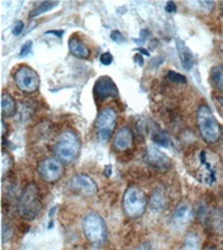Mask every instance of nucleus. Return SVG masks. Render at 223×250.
Segmentation results:
<instances>
[{
  "instance_id": "1",
  "label": "nucleus",
  "mask_w": 223,
  "mask_h": 250,
  "mask_svg": "<svg viewBox=\"0 0 223 250\" xmlns=\"http://www.w3.org/2000/svg\"><path fill=\"white\" fill-rule=\"evenodd\" d=\"M187 168L200 183L206 187H213L218 183L222 163L214 151L209 148H199L191 152L187 158Z\"/></svg>"
},
{
  "instance_id": "2",
  "label": "nucleus",
  "mask_w": 223,
  "mask_h": 250,
  "mask_svg": "<svg viewBox=\"0 0 223 250\" xmlns=\"http://www.w3.org/2000/svg\"><path fill=\"white\" fill-rule=\"evenodd\" d=\"M19 214L26 220H34L41 212L42 202L39 198V189L35 184H29L22 190L17 203Z\"/></svg>"
},
{
  "instance_id": "3",
  "label": "nucleus",
  "mask_w": 223,
  "mask_h": 250,
  "mask_svg": "<svg viewBox=\"0 0 223 250\" xmlns=\"http://www.w3.org/2000/svg\"><path fill=\"white\" fill-rule=\"evenodd\" d=\"M197 125L201 137L206 144H215L221 137V128L211 109L206 104H201L197 109Z\"/></svg>"
},
{
  "instance_id": "4",
  "label": "nucleus",
  "mask_w": 223,
  "mask_h": 250,
  "mask_svg": "<svg viewBox=\"0 0 223 250\" xmlns=\"http://www.w3.org/2000/svg\"><path fill=\"white\" fill-rule=\"evenodd\" d=\"M81 142L76 133L64 132L55 145V155L63 163H72L80 154Z\"/></svg>"
},
{
  "instance_id": "5",
  "label": "nucleus",
  "mask_w": 223,
  "mask_h": 250,
  "mask_svg": "<svg viewBox=\"0 0 223 250\" xmlns=\"http://www.w3.org/2000/svg\"><path fill=\"white\" fill-rule=\"evenodd\" d=\"M148 206L146 195L138 187H129L123 197V208L125 215L131 219H137L142 216Z\"/></svg>"
},
{
  "instance_id": "6",
  "label": "nucleus",
  "mask_w": 223,
  "mask_h": 250,
  "mask_svg": "<svg viewBox=\"0 0 223 250\" xmlns=\"http://www.w3.org/2000/svg\"><path fill=\"white\" fill-rule=\"evenodd\" d=\"M82 230L86 238L94 245H99L106 238V226L103 219L95 212H90L82 220Z\"/></svg>"
},
{
  "instance_id": "7",
  "label": "nucleus",
  "mask_w": 223,
  "mask_h": 250,
  "mask_svg": "<svg viewBox=\"0 0 223 250\" xmlns=\"http://www.w3.org/2000/svg\"><path fill=\"white\" fill-rule=\"evenodd\" d=\"M15 83L23 93H34L39 87V76L30 66H20L15 72Z\"/></svg>"
},
{
  "instance_id": "8",
  "label": "nucleus",
  "mask_w": 223,
  "mask_h": 250,
  "mask_svg": "<svg viewBox=\"0 0 223 250\" xmlns=\"http://www.w3.org/2000/svg\"><path fill=\"white\" fill-rule=\"evenodd\" d=\"M116 125V112L112 108H105L97 117L95 129L98 138L102 142H107L111 138Z\"/></svg>"
},
{
  "instance_id": "9",
  "label": "nucleus",
  "mask_w": 223,
  "mask_h": 250,
  "mask_svg": "<svg viewBox=\"0 0 223 250\" xmlns=\"http://www.w3.org/2000/svg\"><path fill=\"white\" fill-rule=\"evenodd\" d=\"M38 173L47 183H55L64 173V167H63L62 162L59 159L47 158V159L43 160L42 163H39Z\"/></svg>"
},
{
  "instance_id": "10",
  "label": "nucleus",
  "mask_w": 223,
  "mask_h": 250,
  "mask_svg": "<svg viewBox=\"0 0 223 250\" xmlns=\"http://www.w3.org/2000/svg\"><path fill=\"white\" fill-rule=\"evenodd\" d=\"M93 93L97 99L105 101L107 98H116L119 91H117L115 82L107 76H103V77H99L97 80L95 85H94Z\"/></svg>"
},
{
  "instance_id": "11",
  "label": "nucleus",
  "mask_w": 223,
  "mask_h": 250,
  "mask_svg": "<svg viewBox=\"0 0 223 250\" xmlns=\"http://www.w3.org/2000/svg\"><path fill=\"white\" fill-rule=\"evenodd\" d=\"M69 188L82 195L91 197L97 193V184L88 175H77L69 181Z\"/></svg>"
},
{
  "instance_id": "12",
  "label": "nucleus",
  "mask_w": 223,
  "mask_h": 250,
  "mask_svg": "<svg viewBox=\"0 0 223 250\" xmlns=\"http://www.w3.org/2000/svg\"><path fill=\"white\" fill-rule=\"evenodd\" d=\"M145 162L153 168H156V169H167L170 166H171V162L168 159V156L162 152L160 150H158L156 147H150L146 150V154H145Z\"/></svg>"
},
{
  "instance_id": "13",
  "label": "nucleus",
  "mask_w": 223,
  "mask_h": 250,
  "mask_svg": "<svg viewBox=\"0 0 223 250\" xmlns=\"http://www.w3.org/2000/svg\"><path fill=\"white\" fill-rule=\"evenodd\" d=\"M133 144V133L129 126H123L117 130L113 138V146L117 151H125L131 148Z\"/></svg>"
},
{
  "instance_id": "14",
  "label": "nucleus",
  "mask_w": 223,
  "mask_h": 250,
  "mask_svg": "<svg viewBox=\"0 0 223 250\" xmlns=\"http://www.w3.org/2000/svg\"><path fill=\"white\" fill-rule=\"evenodd\" d=\"M192 218V210L189 205L187 203H180L179 206L176 207L174 214H172V224L176 227V228H180V227L187 226L188 222L191 220Z\"/></svg>"
},
{
  "instance_id": "15",
  "label": "nucleus",
  "mask_w": 223,
  "mask_h": 250,
  "mask_svg": "<svg viewBox=\"0 0 223 250\" xmlns=\"http://www.w3.org/2000/svg\"><path fill=\"white\" fill-rule=\"evenodd\" d=\"M69 51L70 54L78 59H88L90 55L89 47L77 37H72L69 39Z\"/></svg>"
},
{
  "instance_id": "16",
  "label": "nucleus",
  "mask_w": 223,
  "mask_h": 250,
  "mask_svg": "<svg viewBox=\"0 0 223 250\" xmlns=\"http://www.w3.org/2000/svg\"><path fill=\"white\" fill-rule=\"evenodd\" d=\"M176 48H178V55H179V59L184 69H191L192 65H193V55H192L191 50L181 41L176 42Z\"/></svg>"
},
{
  "instance_id": "17",
  "label": "nucleus",
  "mask_w": 223,
  "mask_h": 250,
  "mask_svg": "<svg viewBox=\"0 0 223 250\" xmlns=\"http://www.w3.org/2000/svg\"><path fill=\"white\" fill-rule=\"evenodd\" d=\"M149 206L154 212H159V211L164 210L166 206H167V198H166L163 191H154L152 197H150V201H149Z\"/></svg>"
},
{
  "instance_id": "18",
  "label": "nucleus",
  "mask_w": 223,
  "mask_h": 250,
  "mask_svg": "<svg viewBox=\"0 0 223 250\" xmlns=\"http://www.w3.org/2000/svg\"><path fill=\"white\" fill-rule=\"evenodd\" d=\"M16 113V102L9 94L4 93L1 95V116L3 119L11 117Z\"/></svg>"
},
{
  "instance_id": "19",
  "label": "nucleus",
  "mask_w": 223,
  "mask_h": 250,
  "mask_svg": "<svg viewBox=\"0 0 223 250\" xmlns=\"http://www.w3.org/2000/svg\"><path fill=\"white\" fill-rule=\"evenodd\" d=\"M210 80L217 89L223 91V64L215 65L210 72Z\"/></svg>"
},
{
  "instance_id": "20",
  "label": "nucleus",
  "mask_w": 223,
  "mask_h": 250,
  "mask_svg": "<svg viewBox=\"0 0 223 250\" xmlns=\"http://www.w3.org/2000/svg\"><path fill=\"white\" fill-rule=\"evenodd\" d=\"M185 5H188V7L192 8L196 12L209 13V12L213 11L215 4L214 1H188V3H185Z\"/></svg>"
},
{
  "instance_id": "21",
  "label": "nucleus",
  "mask_w": 223,
  "mask_h": 250,
  "mask_svg": "<svg viewBox=\"0 0 223 250\" xmlns=\"http://www.w3.org/2000/svg\"><path fill=\"white\" fill-rule=\"evenodd\" d=\"M58 5V1H42L39 3L37 7L30 12V17H37V16L42 15V13H46V12L51 11L52 8H55Z\"/></svg>"
},
{
  "instance_id": "22",
  "label": "nucleus",
  "mask_w": 223,
  "mask_h": 250,
  "mask_svg": "<svg viewBox=\"0 0 223 250\" xmlns=\"http://www.w3.org/2000/svg\"><path fill=\"white\" fill-rule=\"evenodd\" d=\"M12 166H13V160H12V156L8 154L5 150L1 151V175L3 177H5L8 172L12 169Z\"/></svg>"
},
{
  "instance_id": "23",
  "label": "nucleus",
  "mask_w": 223,
  "mask_h": 250,
  "mask_svg": "<svg viewBox=\"0 0 223 250\" xmlns=\"http://www.w3.org/2000/svg\"><path fill=\"white\" fill-rule=\"evenodd\" d=\"M180 250H199V237L195 233L188 234Z\"/></svg>"
},
{
  "instance_id": "24",
  "label": "nucleus",
  "mask_w": 223,
  "mask_h": 250,
  "mask_svg": "<svg viewBox=\"0 0 223 250\" xmlns=\"http://www.w3.org/2000/svg\"><path fill=\"white\" fill-rule=\"evenodd\" d=\"M153 141H154V144H156L158 146H163V147H168L171 145L170 137L162 130H158L153 134Z\"/></svg>"
},
{
  "instance_id": "25",
  "label": "nucleus",
  "mask_w": 223,
  "mask_h": 250,
  "mask_svg": "<svg viewBox=\"0 0 223 250\" xmlns=\"http://www.w3.org/2000/svg\"><path fill=\"white\" fill-rule=\"evenodd\" d=\"M167 78L171 82H175V83H185V82H187V80H185L184 76H181L180 73H176L174 70H168Z\"/></svg>"
},
{
  "instance_id": "26",
  "label": "nucleus",
  "mask_w": 223,
  "mask_h": 250,
  "mask_svg": "<svg viewBox=\"0 0 223 250\" xmlns=\"http://www.w3.org/2000/svg\"><path fill=\"white\" fill-rule=\"evenodd\" d=\"M31 47H33V42H31V41H29V42H26L25 44H22V46H21V50H20V56L23 58V56H26V55L30 54Z\"/></svg>"
},
{
  "instance_id": "27",
  "label": "nucleus",
  "mask_w": 223,
  "mask_h": 250,
  "mask_svg": "<svg viewBox=\"0 0 223 250\" xmlns=\"http://www.w3.org/2000/svg\"><path fill=\"white\" fill-rule=\"evenodd\" d=\"M12 236V227L8 226L7 223H3V241L7 242Z\"/></svg>"
},
{
  "instance_id": "28",
  "label": "nucleus",
  "mask_w": 223,
  "mask_h": 250,
  "mask_svg": "<svg viewBox=\"0 0 223 250\" xmlns=\"http://www.w3.org/2000/svg\"><path fill=\"white\" fill-rule=\"evenodd\" d=\"M113 62V56L110 52H105L101 55V62L103 65H110Z\"/></svg>"
},
{
  "instance_id": "29",
  "label": "nucleus",
  "mask_w": 223,
  "mask_h": 250,
  "mask_svg": "<svg viewBox=\"0 0 223 250\" xmlns=\"http://www.w3.org/2000/svg\"><path fill=\"white\" fill-rule=\"evenodd\" d=\"M111 39L117 43H123L124 42V35L121 34L119 30H113L111 31Z\"/></svg>"
},
{
  "instance_id": "30",
  "label": "nucleus",
  "mask_w": 223,
  "mask_h": 250,
  "mask_svg": "<svg viewBox=\"0 0 223 250\" xmlns=\"http://www.w3.org/2000/svg\"><path fill=\"white\" fill-rule=\"evenodd\" d=\"M22 29H23L22 21H16L15 25H13V30L12 31H13V34L15 35H19V34H21Z\"/></svg>"
},
{
  "instance_id": "31",
  "label": "nucleus",
  "mask_w": 223,
  "mask_h": 250,
  "mask_svg": "<svg viewBox=\"0 0 223 250\" xmlns=\"http://www.w3.org/2000/svg\"><path fill=\"white\" fill-rule=\"evenodd\" d=\"M166 11H167L168 13H174V12L176 11V4L174 3V1H168V3L166 4Z\"/></svg>"
},
{
  "instance_id": "32",
  "label": "nucleus",
  "mask_w": 223,
  "mask_h": 250,
  "mask_svg": "<svg viewBox=\"0 0 223 250\" xmlns=\"http://www.w3.org/2000/svg\"><path fill=\"white\" fill-rule=\"evenodd\" d=\"M134 250H153V248L149 244H142V245L137 246Z\"/></svg>"
},
{
  "instance_id": "33",
  "label": "nucleus",
  "mask_w": 223,
  "mask_h": 250,
  "mask_svg": "<svg viewBox=\"0 0 223 250\" xmlns=\"http://www.w3.org/2000/svg\"><path fill=\"white\" fill-rule=\"evenodd\" d=\"M202 250H218V249H217V246L213 245V244H206V245L203 246Z\"/></svg>"
},
{
  "instance_id": "34",
  "label": "nucleus",
  "mask_w": 223,
  "mask_h": 250,
  "mask_svg": "<svg viewBox=\"0 0 223 250\" xmlns=\"http://www.w3.org/2000/svg\"><path fill=\"white\" fill-rule=\"evenodd\" d=\"M1 128H3V136H5V133H7V124H5V121H4V119L1 120Z\"/></svg>"
},
{
  "instance_id": "35",
  "label": "nucleus",
  "mask_w": 223,
  "mask_h": 250,
  "mask_svg": "<svg viewBox=\"0 0 223 250\" xmlns=\"http://www.w3.org/2000/svg\"><path fill=\"white\" fill-rule=\"evenodd\" d=\"M217 101H218V103L221 104V107L223 108V98L222 97H217Z\"/></svg>"
},
{
  "instance_id": "36",
  "label": "nucleus",
  "mask_w": 223,
  "mask_h": 250,
  "mask_svg": "<svg viewBox=\"0 0 223 250\" xmlns=\"http://www.w3.org/2000/svg\"><path fill=\"white\" fill-rule=\"evenodd\" d=\"M222 54H223V44H222Z\"/></svg>"
}]
</instances>
